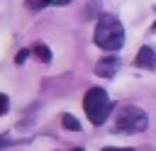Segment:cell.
<instances>
[{"label":"cell","mask_w":156,"mask_h":151,"mask_svg":"<svg viewBox=\"0 0 156 151\" xmlns=\"http://www.w3.org/2000/svg\"><path fill=\"white\" fill-rule=\"evenodd\" d=\"M95 44L105 51H117L124 44V27L115 15H102L95 27Z\"/></svg>","instance_id":"1"},{"label":"cell","mask_w":156,"mask_h":151,"mask_svg":"<svg viewBox=\"0 0 156 151\" xmlns=\"http://www.w3.org/2000/svg\"><path fill=\"white\" fill-rule=\"evenodd\" d=\"M83 110H85L88 119L100 127V124H105V119L112 110V100L107 97V93L102 88H90L83 97Z\"/></svg>","instance_id":"2"},{"label":"cell","mask_w":156,"mask_h":151,"mask_svg":"<svg viewBox=\"0 0 156 151\" xmlns=\"http://www.w3.org/2000/svg\"><path fill=\"white\" fill-rule=\"evenodd\" d=\"M115 124H117L119 132H144L146 124H149V117H146L144 110L129 105V107H122V110H119Z\"/></svg>","instance_id":"3"},{"label":"cell","mask_w":156,"mask_h":151,"mask_svg":"<svg viewBox=\"0 0 156 151\" xmlns=\"http://www.w3.org/2000/svg\"><path fill=\"white\" fill-rule=\"evenodd\" d=\"M117 66H119L117 56H105L102 61H98V66H95V73H98V76H102V78H110V76H115Z\"/></svg>","instance_id":"4"},{"label":"cell","mask_w":156,"mask_h":151,"mask_svg":"<svg viewBox=\"0 0 156 151\" xmlns=\"http://www.w3.org/2000/svg\"><path fill=\"white\" fill-rule=\"evenodd\" d=\"M136 66L139 68H156V51L151 46H141L139 54H136Z\"/></svg>","instance_id":"5"},{"label":"cell","mask_w":156,"mask_h":151,"mask_svg":"<svg viewBox=\"0 0 156 151\" xmlns=\"http://www.w3.org/2000/svg\"><path fill=\"white\" fill-rule=\"evenodd\" d=\"M32 51L37 54V58H39L41 63H49V61H51V49H49L46 44H41V41H39V44H34V49H32Z\"/></svg>","instance_id":"6"},{"label":"cell","mask_w":156,"mask_h":151,"mask_svg":"<svg viewBox=\"0 0 156 151\" xmlns=\"http://www.w3.org/2000/svg\"><path fill=\"white\" fill-rule=\"evenodd\" d=\"M61 122H63V127H66V129H73V132H78V129H80V122H78L73 114H63V119H61Z\"/></svg>","instance_id":"7"},{"label":"cell","mask_w":156,"mask_h":151,"mask_svg":"<svg viewBox=\"0 0 156 151\" xmlns=\"http://www.w3.org/2000/svg\"><path fill=\"white\" fill-rule=\"evenodd\" d=\"M24 5H27L29 10H41V7L51 5V0H24Z\"/></svg>","instance_id":"8"},{"label":"cell","mask_w":156,"mask_h":151,"mask_svg":"<svg viewBox=\"0 0 156 151\" xmlns=\"http://www.w3.org/2000/svg\"><path fill=\"white\" fill-rule=\"evenodd\" d=\"M7 107H10V100H7V95H5V93H0V114H5V112H7Z\"/></svg>","instance_id":"9"},{"label":"cell","mask_w":156,"mask_h":151,"mask_svg":"<svg viewBox=\"0 0 156 151\" xmlns=\"http://www.w3.org/2000/svg\"><path fill=\"white\" fill-rule=\"evenodd\" d=\"M27 56H29V51H27V49H20V51H17V56H15V63H24V61H27Z\"/></svg>","instance_id":"10"},{"label":"cell","mask_w":156,"mask_h":151,"mask_svg":"<svg viewBox=\"0 0 156 151\" xmlns=\"http://www.w3.org/2000/svg\"><path fill=\"white\" fill-rule=\"evenodd\" d=\"M102 151H134V149H122V146H105Z\"/></svg>","instance_id":"11"},{"label":"cell","mask_w":156,"mask_h":151,"mask_svg":"<svg viewBox=\"0 0 156 151\" xmlns=\"http://www.w3.org/2000/svg\"><path fill=\"white\" fill-rule=\"evenodd\" d=\"M51 2H54V5H68L71 0H51Z\"/></svg>","instance_id":"12"},{"label":"cell","mask_w":156,"mask_h":151,"mask_svg":"<svg viewBox=\"0 0 156 151\" xmlns=\"http://www.w3.org/2000/svg\"><path fill=\"white\" fill-rule=\"evenodd\" d=\"M151 29H154V32H156V22H154V27H151Z\"/></svg>","instance_id":"13"},{"label":"cell","mask_w":156,"mask_h":151,"mask_svg":"<svg viewBox=\"0 0 156 151\" xmlns=\"http://www.w3.org/2000/svg\"><path fill=\"white\" fill-rule=\"evenodd\" d=\"M73 151H83V149H73Z\"/></svg>","instance_id":"14"}]
</instances>
